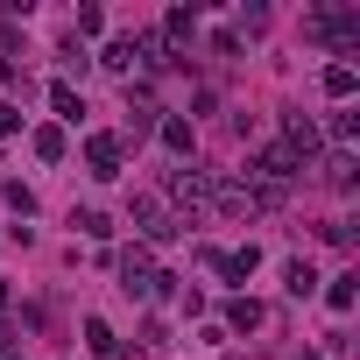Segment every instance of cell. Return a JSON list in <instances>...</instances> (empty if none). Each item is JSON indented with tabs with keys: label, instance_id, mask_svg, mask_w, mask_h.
Masks as SVG:
<instances>
[{
	"label": "cell",
	"instance_id": "obj_1",
	"mask_svg": "<svg viewBox=\"0 0 360 360\" xmlns=\"http://www.w3.org/2000/svg\"><path fill=\"white\" fill-rule=\"evenodd\" d=\"M134 226H141L148 240H176V233H184V219L169 212V198H162V191H141V198H134Z\"/></svg>",
	"mask_w": 360,
	"mask_h": 360
},
{
	"label": "cell",
	"instance_id": "obj_2",
	"mask_svg": "<svg viewBox=\"0 0 360 360\" xmlns=\"http://www.w3.org/2000/svg\"><path fill=\"white\" fill-rule=\"evenodd\" d=\"M120 290H127V297H155V262H148V248H127V255H120Z\"/></svg>",
	"mask_w": 360,
	"mask_h": 360
},
{
	"label": "cell",
	"instance_id": "obj_3",
	"mask_svg": "<svg viewBox=\"0 0 360 360\" xmlns=\"http://www.w3.org/2000/svg\"><path fill=\"white\" fill-rule=\"evenodd\" d=\"M120 155H127L120 134H92V141H85V169H92V176H120Z\"/></svg>",
	"mask_w": 360,
	"mask_h": 360
},
{
	"label": "cell",
	"instance_id": "obj_4",
	"mask_svg": "<svg viewBox=\"0 0 360 360\" xmlns=\"http://www.w3.org/2000/svg\"><path fill=\"white\" fill-rule=\"evenodd\" d=\"M85 346H92L99 360H113V353H120V339H113V325H106V318H85Z\"/></svg>",
	"mask_w": 360,
	"mask_h": 360
},
{
	"label": "cell",
	"instance_id": "obj_5",
	"mask_svg": "<svg viewBox=\"0 0 360 360\" xmlns=\"http://www.w3.org/2000/svg\"><path fill=\"white\" fill-rule=\"evenodd\" d=\"M162 36H169V43H191V36H198V8H169Z\"/></svg>",
	"mask_w": 360,
	"mask_h": 360
},
{
	"label": "cell",
	"instance_id": "obj_6",
	"mask_svg": "<svg viewBox=\"0 0 360 360\" xmlns=\"http://www.w3.org/2000/svg\"><path fill=\"white\" fill-rule=\"evenodd\" d=\"M50 106H57V120H85V99H78V92L64 85V78L50 85Z\"/></svg>",
	"mask_w": 360,
	"mask_h": 360
},
{
	"label": "cell",
	"instance_id": "obj_7",
	"mask_svg": "<svg viewBox=\"0 0 360 360\" xmlns=\"http://www.w3.org/2000/svg\"><path fill=\"white\" fill-rule=\"evenodd\" d=\"M283 290H290V297H311V290H318V269H311V262H290V269H283Z\"/></svg>",
	"mask_w": 360,
	"mask_h": 360
},
{
	"label": "cell",
	"instance_id": "obj_8",
	"mask_svg": "<svg viewBox=\"0 0 360 360\" xmlns=\"http://www.w3.org/2000/svg\"><path fill=\"white\" fill-rule=\"evenodd\" d=\"M226 325H233V332H255V325H262V304H255V297H233V304H226Z\"/></svg>",
	"mask_w": 360,
	"mask_h": 360
},
{
	"label": "cell",
	"instance_id": "obj_9",
	"mask_svg": "<svg viewBox=\"0 0 360 360\" xmlns=\"http://www.w3.org/2000/svg\"><path fill=\"white\" fill-rule=\"evenodd\" d=\"M353 85H360L353 64H332V71H325V92H332V99H353Z\"/></svg>",
	"mask_w": 360,
	"mask_h": 360
},
{
	"label": "cell",
	"instance_id": "obj_10",
	"mask_svg": "<svg viewBox=\"0 0 360 360\" xmlns=\"http://www.w3.org/2000/svg\"><path fill=\"white\" fill-rule=\"evenodd\" d=\"M162 148H176V155L191 148V120H184V113H169V120H162Z\"/></svg>",
	"mask_w": 360,
	"mask_h": 360
},
{
	"label": "cell",
	"instance_id": "obj_11",
	"mask_svg": "<svg viewBox=\"0 0 360 360\" xmlns=\"http://www.w3.org/2000/svg\"><path fill=\"white\" fill-rule=\"evenodd\" d=\"M325 184H339V191H346V184H353V148H339V155H332V162H325Z\"/></svg>",
	"mask_w": 360,
	"mask_h": 360
},
{
	"label": "cell",
	"instance_id": "obj_12",
	"mask_svg": "<svg viewBox=\"0 0 360 360\" xmlns=\"http://www.w3.org/2000/svg\"><path fill=\"white\" fill-rule=\"evenodd\" d=\"M36 155L57 162V155H64V127H36Z\"/></svg>",
	"mask_w": 360,
	"mask_h": 360
},
{
	"label": "cell",
	"instance_id": "obj_13",
	"mask_svg": "<svg viewBox=\"0 0 360 360\" xmlns=\"http://www.w3.org/2000/svg\"><path fill=\"white\" fill-rule=\"evenodd\" d=\"M71 226H78V233H85V240H106V233H113V219H106V212H78V219H71Z\"/></svg>",
	"mask_w": 360,
	"mask_h": 360
},
{
	"label": "cell",
	"instance_id": "obj_14",
	"mask_svg": "<svg viewBox=\"0 0 360 360\" xmlns=\"http://www.w3.org/2000/svg\"><path fill=\"white\" fill-rule=\"evenodd\" d=\"M99 64H106V71H134V50H127V36H120V43H106V57H99Z\"/></svg>",
	"mask_w": 360,
	"mask_h": 360
},
{
	"label": "cell",
	"instance_id": "obj_15",
	"mask_svg": "<svg viewBox=\"0 0 360 360\" xmlns=\"http://www.w3.org/2000/svg\"><path fill=\"white\" fill-rule=\"evenodd\" d=\"M332 141L353 148V141H360V113H339V120H332Z\"/></svg>",
	"mask_w": 360,
	"mask_h": 360
},
{
	"label": "cell",
	"instance_id": "obj_16",
	"mask_svg": "<svg viewBox=\"0 0 360 360\" xmlns=\"http://www.w3.org/2000/svg\"><path fill=\"white\" fill-rule=\"evenodd\" d=\"M325 297H332V311H353V276H339V283H332Z\"/></svg>",
	"mask_w": 360,
	"mask_h": 360
},
{
	"label": "cell",
	"instance_id": "obj_17",
	"mask_svg": "<svg viewBox=\"0 0 360 360\" xmlns=\"http://www.w3.org/2000/svg\"><path fill=\"white\" fill-rule=\"evenodd\" d=\"M15 127H22V106H15V99H0V134H15Z\"/></svg>",
	"mask_w": 360,
	"mask_h": 360
},
{
	"label": "cell",
	"instance_id": "obj_18",
	"mask_svg": "<svg viewBox=\"0 0 360 360\" xmlns=\"http://www.w3.org/2000/svg\"><path fill=\"white\" fill-rule=\"evenodd\" d=\"M0 304H8V276H0Z\"/></svg>",
	"mask_w": 360,
	"mask_h": 360
}]
</instances>
